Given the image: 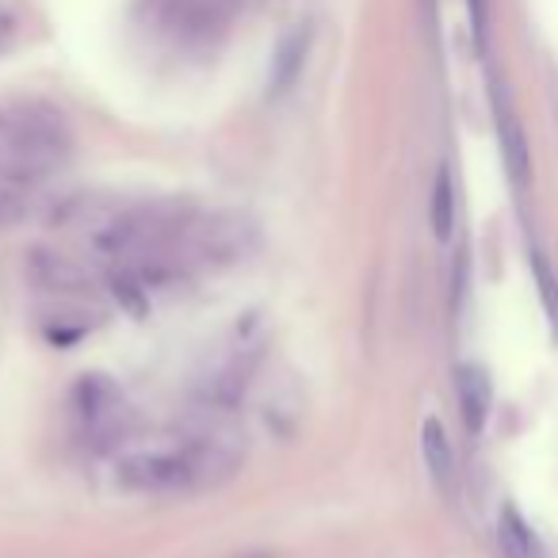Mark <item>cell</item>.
<instances>
[{"label": "cell", "instance_id": "obj_8", "mask_svg": "<svg viewBox=\"0 0 558 558\" xmlns=\"http://www.w3.org/2000/svg\"><path fill=\"white\" fill-rule=\"evenodd\" d=\"M532 271H535V288H539L543 311H547V322L558 333V276L550 271V264L543 260L539 253H532Z\"/></svg>", "mask_w": 558, "mask_h": 558}, {"label": "cell", "instance_id": "obj_4", "mask_svg": "<svg viewBox=\"0 0 558 558\" xmlns=\"http://www.w3.org/2000/svg\"><path fill=\"white\" fill-rule=\"evenodd\" d=\"M456 395H459V410H463V425L471 433H482L494 410V387H489V375L482 367L466 364L456 372Z\"/></svg>", "mask_w": 558, "mask_h": 558}, {"label": "cell", "instance_id": "obj_6", "mask_svg": "<svg viewBox=\"0 0 558 558\" xmlns=\"http://www.w3.org/2000/svg\"><path fill=\"white\" fill-rule=\"evenodd\" d=\"M497 547L505 558H539V539L517 505H501L497 512Z\"/></svg>", "mask_w": 558, "mask_h": 558}, {"label": "cell", "instance_id": "obj_2", "mask_svg": "<svg viewBox=\"0 0 558 558\" xmlns=\"http://www.w3.org/2000/svg\"><path fill=\"white\" fill-rule=\"evenodd\" d=\"M203 466L187 451H154L123 463V478L138 489H184Z\"/></svg>", "mask_w": 558, "mask_h": 558}, {"label": "cell", "instance_id": "obj_5", "mask_svg": "<svg viewBox=\"0 0 558 558\" xmlns=\"http://www.w3.org/2000/svg\"><path fill=\"white\" fill-rule=\"evenodd\" d=\"M421 459H425L433 486L448 494L451 482H456V448H451L448 428H444L440 417H425V425H421Z\"/></svg>", "mask_w": 558, "mask_h": 558}, {"label": "cell", "instance_id": "obj_9", "mask_svg": "<svg viewBox=\"0 0 558 558\" xmlns=\"http://www.w3.org/2000/svg\"><path fill=\"white\" fill-rule=\"evenodd\" d=\"M471 16H474V32L482 35V24H486V9H482V0H471Z\"/></svg>", "mask_w": 558, "mask_h": 558}, {"label": "cell", "instance_id": "obj_7", "mask_svg": "<svg viewBox=\"0 0 558 558\" xmlns=\"http://www.w3.org/2000/svg\"><path fill=\"white\" fill-rule=\"evenodd\" d=\"M433 230L440 241H448L451 230H456V180H451L448 169H440L433 187Z\"/></svg>", "mask_w": 558, "mask_h": 558}, {"label": "cell", "instance_id": "obj_1", "mask_svg": "<svg viewBox=\"0 0 558 558\" xmlns=\"http://www.w3.org/2000/svg\"><path fill=\"white\" fill-rule=\"evenodd\" d=\"M4 154H9V172L16 180H35L62 165L65 157V131L47 111L24 108L4 119Z\"/></svg>", "mask_w": 558, "mask_h": 558}, {"label": "cell", "instance_id": "obj_3", "mask_svg": "<svg viewBox=\"0 0 558 558\" xmlns=\"http://www.w3.org/2000/svg\"><path fill=\"white\" fill-rule=\"evenodd\" d=\"M497 142H501V157H505V172H509L512 187L524 192L527 180H532V154H527V138L520 119L512 116L505 104H497Z\"/></svg>", "mask_w": 558, "mask_h": 558}]
</instances>
